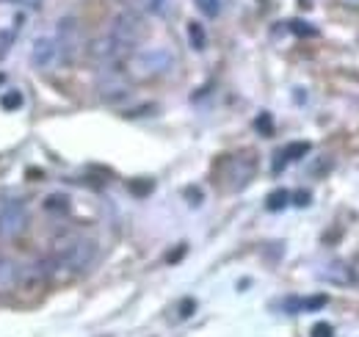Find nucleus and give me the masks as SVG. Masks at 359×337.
Wrapping results in <instances>:
<instances>
[{
	"label": "nucleus",
	"mask_w": 359,
	"mask_h": 337,
	"mask_svg": "<svg viewBox=\"0 0 359 337\" xmlns=\"http://www.w3.org/2000/svg\"><path fill=\"white\" fill-rule=\"evenodd\" d=\"M108 34L122 44L128 53H130L135 44L144 39L147 28H144V20H141V14H138V11L125 8V11H119V14L114 17V22H111V31H108Z\"/></svg>",
	"instance_id": "f257e3e1"
},
{
	"label": "nucleus",
	"mask_w": 359,
	"mask_h": 337,
	"mask_svg": "<svg viewBox=\"0 0 359 337\" xmlns=\"http://www.w3.org/2000/svg\"><path fill=\"white\" fill-rule=\"evenodd\" d=\"M175 64V55L166 50V47H152V50H141L133 53L130 58V70L141 78H155V75H163L169 72Z\"/></svg>",
	"instance_id": "f03ea898"
},
{
	"label": "nucleus",
	"mask_w": 359,
	"mask_h": 337,
	"mask_svg": "<svg viewBox=\"0 0 359 337\" xmlns=\"http://www.w3.org/2000/svg\"><path fill=\"white\" fill-rule=\"evenodd\" d=\"M91 257H94V244L86 241V238H75V241H69V244H64L55 257L50 260L53 263V268L58 265V268H72V271H81V268H86L91 263Z\"/></svg>",
	"instance_id": "7ed1b4c3"
},
{
	"label": "nucleus",
	"mask_w": 359,
	"mask_h": 337,
	"mask_svg": "<svg viewBox=\"0 0 359 337\" xmlns=\"http://www.w3.org/2000/svg\"><path fill=\"white\" fill-rule=\"evenodd\" d=\"M28 230V208L22 199H0V238H17Z\"/></svg>",
	"instance_id": "20e7f679"
},
{
	"label": "nucleus",
	"mask_w": 359,
	"mask_h": 337,
	"mask_svg": "<svg viewBox=\"0 0 359 337\" xmlns=\"http://www.w3.org/2000/svg\"><path fill=\"white\" fill-rule=\"evenodd\" d=\"M55 39H58V47H61V58L64 61H72L81 47H83V34H81V25L75 17H64L58 22V31H55Z\"/></svg>",
	"instance_id": "39448f33"
},
{
	"label": "nucleus",
	"mask_w": 359,
	"mask_h": 337,
	"mask_svg": "<svg viewBox=\"0 0 359 337\" xmlns=\"http://www.w3.org/2000/svg\"><path fill=\"white\" fill-rule=\"evenodd\" d=\"M61 61V47L55 37H39L31 44V64L36 70H53Z\"/></svg>",
	"instance_id": "423d86ee"
},
{
	"label": "nucleus",
	"mask_w": 359,
	"mask_h": 337,
	"mask_svg": "<svg viewBox=\"0 0 359 337\" xmlns=\"http://www.w3.org/2000/svg\"><path fill=\"white\" fill-rule=\"evenodd\" d=\"M89 55L97 61V64H108V67H111V64L122 61V58L128 55V50L116 42L111 34H105V37H100V39H94V42H91Z\"/></svg>",
	"instance_id": "0eeeda50"
},
{
	"label": "nucleus",
	"mask_w": 359,
	"mask_h": 337,
	"mask_svg": "<svg viewBox=\"0 0 359 337\" xmlns=\"http://www.w3.org/2000/svg\"><path fill=\"white\" fill-rule=\"evenodd\" d=\"M318 277H320V279H326V282H332V285H348V282L354 279V271H351V265H348V263L334 260V263L323 265V271H318Z\"/></svg>",
	"instance_id": "6e6552de"
},
{
	"label": "nucleus",
	"mask_w": 359,
	"mask_h": 337,
	"mask_svg": "<svg viewBox=\"0 0 359 337\" xmlns=\"http://www.w3.org/2000/svg\"><path fill=\"white\" fill-rule=\"evenodd\" d=\"M307 152H310V144H307V141H296V144H287V147H285V150H282V152L276 155L279 161L273 164V168L279 171V168L285 166L287 161H299V158H304Z\"/></svg>",
	"instance_id": "1a4fd4ad"
},
{
	"label": "nucleus",
	"mask_w": 359,
	"mask_h": 337,
	"mask_svg": "<svg viewBox=\"0 0 359 337\" xmlns=\"http://www.w3.org/2000/svg\"><path fill=\"white\" fill-rule=\"evenodd\" d=\"M287 202H290V194L285 191V188H276L273 194H269V199H266V208L271 213L282 211V208H287Z\"/></svg>",
	"instance_id": "9d476101"
},
{
	"label": "nucleus",
	"mask_w": 359,
	"mask_h": 337,
	"mask_svg": "<svg viewBox=\"0 0 359 337\" xmlns=\"http://www.w3.org/2000/svg\"><path fill=\"white\" fill-rule=\"evenodd\" d=\"M188 39L194 44V50H205L208 47V37H205V28L199 22H188Z\"/></svg>",
	"instance_id": "9b49d317"
},
{
	"label": "nucleus",
	"mask_w": 359,
	"mask_h": 337,
	"mask_svg": "<svg viewBox=\"0 0 359 337\" xmlns=\"http://www.w3.org/2000/svg\"><path fill=\"white\" fill-rule=\"evenodd\" d=\"M45 208L50 213H67V211H69V202H67V197L53 194V197H47V199H45Z\"/></svg>",
	"instance_id": "f8f14e48"
},
{
	"label": "nucleus",
	"mask_w": 359,
	"mask_h": 337,
	"mask_svg": "<svg viewBox=\"0 0 359 337\" xmlns=\"http://www.w3.org/2000/svg\"><path fill=\"white\" fill-rule=\"evenodd\" d=\"M0 105H3L6 111H20V108H22V94H20V91H8V94L0 97Z\"/></svg>",
	"instance_id": "ddd939ff"
},
{
	"label": "nucleus",
	"mask_w": 359,
	"mask_h": 337,
	"mask_svg": "<svg viewBox=\"0 0 359 337\" xmlns=\"http://www.w3.org/2000/svg\"><path fill=\"white\" fill-rule=\"evenodd\" d=\"M196 6L205 17H219V11H222V0H196Z\"/></svg>",
	"instance_id": "4468645a"
},
{
	"label": "nucleus",
	"mask_w": 359,
	"mask_h": 337,
	"mask_svg": "<svg viewBox=\"0 0 359 337\" xmlns=\"http://www.w3.org/2000/svg\"><path fill=\"white\" fill-rule=\"evenodd\" d=\"M14 263H8V260H0V288H8V282L14 279Z\"/></svg>",
	"instance_id": "2eb2a0df"
},
{
	"label": "nucleus",
	"mask_w": 359,
	"mask_h": 337,
	"mask_svg": "<svg viewBox=\"0 0 359 337\" xmlns=\"http://www.w3.org/2000/svg\"><path fill=\"white\" fill-rule=\"evenodd\" d=\"M290 31L299 34V37H318V28H313L310 22H302V20H293L290 22Z\"/></svg>",
	"instance_id": "dca6fc26"
},
{
	"label": "nucleus",
	"mask_w": 359,
	"mask_h": 337,
	"mask_svg": "<svg viewBox=\"0 0 359 337\" xmlns=\"http://www.w3.org/2000/svg\"><path fill=\"white\" fill-rule=\"evenodd\" d=\"M138 3H141V8L149 11V14H163L166 6H169V0H138Z\"/></svg>",
	"instance_id": "f3484780"
},
{
	"label": "nucleus",
	"mask_w": 359,
	"mask_h": 337,
	"mask_svg": "<svg viewBox=\"0 0 359 337\" xmlns=\"http://www.w3.org/2000/svg\"><path fill=\"white\" fill-rule=\"evenodd\" d=\"M255 127H257L263 136H273V122H271V114H260V117H257V122H255Z\"/></svg>",
	"instance_id": "a211bd4d"
},
{
	"label": "nucleus",
	"mask_w": 359,
	"mask_h": 337,
	"mask_svg": "<svg viewBox=\"0 0 359 337\" xmlns=\"http://www.w3.org/2000/svg\"><path fill=\"white\" fill-rule=\"evenodd\" d=\"M130 191L135 197H147L152 191V180H141V183H130Z\"/></svg>",
	"instance_id": "6ab92c4d"
},
{
	"label": "nucleus",
	"mask_w": 359,
	"mask_h": 337,
	"mask_svg": "<svg viewBox=\"0 0 359 337\" xmlns=\"http://www.w3.org/2000/svg\"><path fill=\"white\" fill-rule=\"evenodd\" d=\"M313 337H334V329H332V324H315L313 326V332H310Z\"/></svg>",
	"instance_id": "aec40b11"
},
{
	"label": "nucleus",
	"mask_w": 359,
	"mask_h": 337,
	"mask_svg": "<svg viewBox=\"0 0 359 337\" xmlns=\"http://www.w3.org/2000/svg\"><path fill=\"white\" fill-rule=\"evenodd\" d=\"M194 310H196V301H194V298H185V301L180 304V318H188Z\"/></svg>",
	"instance_id": "412c9836"
},
{
	"label": "nucleus",
	"mask_w": 359,
	"mask_h": 337,
	"mask_svg": "<svg viewBox=\"0 0 359 337\" xmlns=\"http://www.w3.org/2000/svg\"><path fill=\"white\" fill-rule=\"evenodd\" d=\"M323 304H326V296H313V298L304 301V310H318V307H323Z\"/></svg>",
	"instance_id": "4be33fe9"
},
{
	"label": "nucleus",
	"mask_w": 359,
	"mask_h": 337,
	"mask_svg": "<svg viewBox=\"0 0 359 337\" xmlns=\"http://www.w3.org/2000/svg\"><path fill=\"white\" fill-rule=\"evenodd\" d=\"M293 199H296L293 205L304 208V205H310V191H296V194H293Z\"/></svg>",
	"instance_id": "5701e85b"
},
{
	"label": "nucleus",
	"mask_w": 359,
	"mask_h": 337,
	"mask_svg": "<svg viewBox=\"0 0 359 337\" xmlns=\"http://www.w3.org/2000/svg\"><path fill=\"white\" fill-rule=\"evenodd\" d=\"M182 254H185V246H180V249H177L175 254H169V263H177V260L182 257Z\"/></svg>",
	"instance_id": "b1692460"
}]
</instances>
